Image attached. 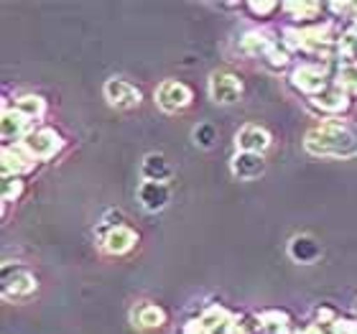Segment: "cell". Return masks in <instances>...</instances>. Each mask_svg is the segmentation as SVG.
<instances>
[{
	"label": "cell",
	"instance_id": "obj_1",
	"mask_svg": "<svg viewBox=\"0 0 357 334\" xmlns=\"http://www.w3.org/2000/svg\"><path fill=\"white\" fill-rule=\"evenodd\" d=\"M306 151H312L317 156H357V130L340 120L321 123L319 128L306 133Z\"/></svg>",
	"mask_w": 357,
	"mask_h": 334
},
{
	"label": "cell",
	"instance_id": "obj_2",
	"mask_svg": "<svg viewBox=\"0 0 357 334\" xmlns=\"http://www.w3.org/2000/svg\"><path fill=\"white\" fill-rule=\"evenodd\" d=\"M36 289H38V281L29 268H23V266H6L3 268V296L6 298L23 301V298L33 296Z\"/></svg>",
	"mask_w": 357,
	"mask_h": 334
},
{
	"label": "cell",
	"instance_id": "obj_3",
	"mask_svg": "<svg viewBox=\"0 0 357 334\" xmlns=\"http://www.w3.org/2000/svg\"><path fill=\"white\" fill-rule=\"evenodd\" d=\"M23 149L29 151L31 156L36 158V161H49V158H54L56 153H59L61 149V135L54 130V128H33L26 138H23L21 143Z\"/></svg>",
	"mask_w": 357,
	"mask_h": 334
},
{
	"label": "cell",
	"instance_id": "obj_4",
	"mask_svg": "<svg viewBox=\"0 0 357 334\" xmlns=\"http://www.w3.org/2000/svg\"><path fill=\"white\" fill-rule=\"evenodd\" d=\"M156 103L161 110L166 112H178L192 105V89L186 87L184 82L176 79H166L161 87L156 89Z\"/></svg>",
	"mask_w": 357,
	"mask_h": 334
},
{
	"label": "cell",
	"instance_id": "obj_5",
	"mask_svg": "<svg viewBox=\"0 0 357 334\" xmlns=\"http://www.w3.org/2000/svg\"><path fill=\"white\" fill-rule=\"evenodd\" d=\"M209 95L217 105H235L243 97V79L227 72H217L209 79Z\"/></svg>",
	"mask_w": 357,
	"mask_h": 334
},
{
	"label": "cell",
	"instance_id": "obj_6",
	"mask_svg": "<svg viewBox=\"0 0 357 334\" xmlns=\"http://www.w3.org/2000/svg\"><path fill=\"white\" fill-rule=\"evenodd\" d=\"M291 82H294V87L301 89V92L309 97H317V95H321L324 89H329L327 75H324L319 67H314V64H301V67L294 69Z\"/></svg>",
	"mask_w": 357,
	"mask_h": 334
},
{
	"label": "cell",
	"instance_id": "obj_7",
	"mask_svg": "<svg viewBox=\"0 0 357 334\" xmlns=\"http://www.w3.org/2000/svg\"><path fill=\"white\" fill-rule=\"evenodd\" d=\"M105 97L118 110H128V107L141 105V89L130 84L128 79H110V82L105 84Z\"/></svg>",
	"mask_w": 357,
	"mask_h": 334
},
{
	"label": "cell",
	"instance_id": "obj_8",
	"mask_svg": "<svg viewBox=\"0 0 357 334\" xmlns=\"http://www.w3.org/2000/svg\"><path fill=\"white\" fill-rule=\"evenodd\" d=\"M309 103H312V107L317 112H324V115H340V112H344L347 107H350L352 100L342 87H329V89H324L321 95L312 97Z\"/></svg>",
	"mask_w": 357,
	"mask_h": 334
},
{
	"label": "cell",
	"instance_id": "obj_9",
	"mask_svg": "<svg viewBox=\"0 0 357 334\" xmlns=\"http://www.w3.org/2000/svg\"><path fill=\"white\" fill-rule=\"evenodd\" d=\"M33 169H36V158L31 156L23 146H15V149L6 146V151H3V174L23 179V174H29Z\"/></svg>",
	"mask_w": 357,
	"mask_h": 334
},
{
	"label": "cell",
	"instance_id": "obj_10",
	"mask_svg": "<svg viewBox=\"0 0 357 334\" xmlns=\"http://www.w3.org/2000/svg\"><path fill=\"white\" fill-rule=\"evenodd\" d=\"M138 243V232L126 227V225H118V227H110V232L102 238V248L110 255H126L130 252Z\"/></svg>",
	"mask_w": 357,
	"mask_h": 334
},
{
	"label": "cell",
	"instance_id": "obj_11",
	"mask_svg": "<svg viewBox=\"0 0 357 334\" xmlns=\"http://www.w3.org/2000/svg\"><path fill=\"white\" fill-rule=\"evenodd\" d=\"M33 128H31V120L23 115V112H18L13 107V110H6V115H3V141H6V146H10L13 141H21L31 133Z\"/></svg>",
	"mask_w": 357,
	"mask_h": 334
},
{
	"label": "cell",
	"instance_id": "obj_12",
	"mask_svg": "<svg viewBox=\"0 0 357 334\" xmlns=\"http://www.w3.org/2000/svg\"><path fill=\"white\" fill-rule=\"evenodd\" d=\"M271 146V133L261 126H245L238 133V149L245 153H261Z\"/></svg>",
	"mask_w": 357,
	"mask_h": 334
},
{
	"label": "cell",
	"instance_id": "obj_13",
	"mask_svg": "<svg viewBox=\"0 0 357 334\" xmlns=\"http://www.w3.org/2000/svg\"><path fill=\"white\" fill-rule=\"evenodd\" d=\"M166 319H169V314H166L158 304H153V301H141V304L133 309V324L141 329L164 327Z\"/></svg>",
	"mask_w": 357,
	"mask_h": 334
},
{
	"label": "cell",
	"instance_id": "obj_14",
	"mask_svg": "<svg viewBox=\"0 0 357 334\" xmlns=\"http://www.w3.org/2000/svg\"><path fill=\"white\" fill-rule=\"evenodd\" d=\"M138 199L146 209L158 212L169 204V186L164 181H143L141 189H138Z\"/></svg>",
	"mask_w": 357,
	"mask_h": 334
},
{
	"label": "cell",
	"instance_id": "obj_15",
	"mask_svg": "<svg viewBox=\"0 0 357 334\" xmlns=\"http://www.w3.org/2000/svg\"><path fill=\"white\" fill-rule=\"evenodd\" d=\"M263 171H266V161H263L261 153H245V151H240L238 156L232 158V174L245 179V181L258 179Z\"/></svg>",
	"mask_w": 357,
	"mask_h": 334
},
{
	"label": "cell",
	"instance_id": "obj_16",
	"mask_svg": "<svg viewBox=\"0 0 357 334\" xmlns=\"http://www.w3.org/2000/svg\"><path fill=\"white\" fill-rule=\"evenodd\" d=\"M143 176H146V181H164L172 176V169H169V164H166L164 156H149L146 161H143Z\"/></svg>",
	"mask_w": 357,
	"mask_h": 334
},
{
	"label": "cell",
	"instance_id": "obj_17",
	"mask_svg": "<svg viewBox=\"0 0 357 334\" xmlns=\"http://www.w3.org/2000/svg\"><path fill=\"white\" fill-rule=\"evenodd\" d=\"M15 110L18 112H23L26 118L33 123V120H38V118H44V112H46V103L41 100V97H33V95H29V97H21L18 103H15Z\"/></svg>",
	"mask_w": 357,
	"mask_h": 334
},
{
	"label": "cell",
	"instance_id": "obj_18",
	"mask_svg": "<svg viewBox=\"0 0 357 334\" xmlns=\"http://www.w3.org/2000/svg\"><path fill=\"white\" fill-rule=\"evenodd\" d=\"M291 255L296 260H301V263H312L319 255V245L312 238H296L291 243Z\"/></svg>",
	"mask_w": 357,
	"mask_h": 334
},
{
	"label": "cell",
	"instance_id": "obj_19",
	"mask_svg": "<svg viewBox=\"0 0 357 334\" xmlns=\"http://www.w3.org/2000/svg\"><path fill=\"white\" fill-rule=\"evenodd\" d=\"M281 8L294 18V21H309V18H317V13L321 10L319 3H286V6H281Z\"/></svg>",
	"mask_w": 357,
	"mask_h": 334
},
{
	"label": "cell",
	"instance_id": "obj_20",
	"mask_svg": "<svg viewBox=\"0 0 357 334\" xmlns=\"http://www.w3.org/2000/svg\"><path fill=\"white\" fill-rule=\"evenodd\" d=\"M261 329L266 334H286V332H289V317H286V314H281V312L263 314Z\"/></svg>",
	"mask_w": 357,
	"mask_h": 334
},
{
	"label": "cell",
	"instance_id": "obj_21",
	"mask_svg": "<svg viewBox=\"0 0 357 334\" xmlns=\"http://www.w3.org/2000/svg\"><path fill=\"white\" fill-rule=\"evenodd\" d=\"M26 189V181L21 176H8L3 174V202H15Z\"/></svg>",
	"mask_w": 357,
	"mask_h": 334
},
{
	"label": "cell",
	"instance_id": "obj_22",
	"mask_svg": "<svg viewBox=\"0 0 357 334\" xmlns=\"http://www.w3.org/2000/svg\"><path fill=\"white\" fill-rule=\"evenodd\" d=\"M340 87L350 97L357 95V64H347V67L340 72Z\"/></svg>",
	"mask_w": 357,
	"mask_h": 334
},
{
	"label": "cell",
	"instance_id": "obj_23",
	"mask_svg": "<svg viewBox=\"0 0 357 334\" xmlns=\"http://www.w3.org/2000/svg\"><path fill=\"white\" fill-rule=\"evenodd\" d=\"M194 138H197V143H199L202 149H209V146L215 143V128H212V126H199L197 130H194Z\"/></svg>",
	"mask_w": 357,
	"mask_h": 334
},
{
	"label": "cell",
	"instance_id": "obj_24",
	"mask_svg": "<svg viewBox=\"0 0 357 334\" xmlns=\"http://www.w3.org/2000/svg\"><path fill=\"white\" fill-rule=\"evenodd\" d=\"M248 10H250V13L253 15H261V18H266V15H271V13H275V10H278V3H248Z\"/></svg>",
	"mask_w": 357,
	"mask_h": 334
},
{
	"label": "cell",
	"instance_id": "obj_25",
	"mask_svg": "<svg viewBox=\"0 0 357 334\" xmlns=\"http://www.w3.org/2000/svg\"><path fill=\"white\" fill-rule=\"evenodd\" d=\"M181 334H212V332L199 319H194V321H186L184 327H181Z\"/></svg>",
	"mask_w": 357,
	"mask_h": 334
},
{
	"label": "cell",
	"instance_id": "obj_26",
	"mask_svg": "<svg viewBox=\"0 0 357 334\" xmlns=\"http://www.w3.org/2000/svg\"><path fill=\"white\" fill-rule=\"evenodd\" d=\"M335 334H357V321L352 319H342L335 324Z\"/></svg>",
	"mask_w": 357,
	"mask_h": 334
}]
</instances>
